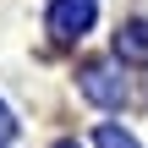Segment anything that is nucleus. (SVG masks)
<instances>
[{
	"instance_id": "20e7f679",
	"label": "nucleus",
	"mask_w": 148,
	"mask_h": 148,
	"mask_svg": "<svg viewBox=\"0 0 148 148\" xmlns=\"http://www.w3.org/2000/svg\"><path fill=\"white\" fill-rule=\"evenodd\" d=\"M99 148H137V137L121 126H99Z\"/></svg>"
},
{
	"instance_id": "423d86ee",
	"label": "nucleus",
	"mask_w": 148,
	"mask_h": 148,
	"mask_svg": "<svg viewBox=\"0 0 148 148\" xmlns=\"http://www.w3.org/2000/svg\"><path fill=\"white\" fill-rule=\"evenodd\" d=\"M55 148H77V143H55Z\"/></svg>"
},
{
	"instance_id": "f03ea898",
	"label": "nucleus",
	"mask_w": 148,
	"mask_h": 148,
	"mask_svg": "<svg viewBox=\"0 0 148 148\" xmlns=\"http://www.w3.org/2000/svg\"><path fill=\"white\" fill-rule=\"evenodd\" d=\"M88 27H93V0H55V5H49V33H55L60 44L82 38Z\"/></svg>"
},
{
	"instance_id": "39448f33",
	"label": "nucleus",
	"mask_w": 148,
	"mask_h": 148,
	"mask_svg": "<svg viewBox=\"0 0 148 148\" xmlns=\"http://www.w3.org/2000/svg\"><path fill=\"white\" fill-rule=\"evenodd\" d=\"M11 137H16V121H11V115H5V104H0V143H11Z\"/></svg>"
},
{
	"instance_id": "f257e3e1",
	"label": "nucleus",
	"mask_w": 148,
	"mask_h": 148,
	"mask_svg": "<svg viewBox=\"0 0 148 148\" xmlns=\"http://www.w3.org/2000/svg\"><path fill=\"white\" fill-rule=\"evenodd\" d=\"M77 88L93 99V104H104V110H115V104H126V77L115 71V66H88L82 77H77Z\"/></svg>"
},
{
	"instance_id": "7ed1b4c3",
	"label": "nucleus",
	"mask_w": 148,
	"mask_h": 148,
	"mask_svg": "<svg viewBox=\"0 0 148 148\" xmlns=\"http://www.w3.org/2000/svg\"><path fill=\"white\" fill-rule=\"evenodd\" d=\"M115 55L121 60H148V22H126L115 33Z\"/></svg>"
}]
</instances>
